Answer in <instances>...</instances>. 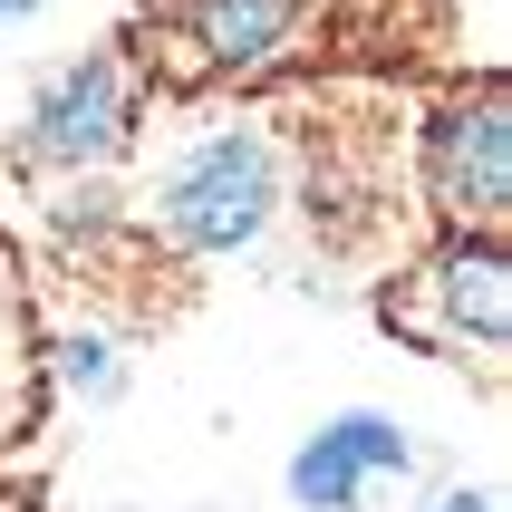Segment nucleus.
Segmentation results:
<instances>
[{"label": "nucleus", "instance_id": "obj_1", "mask_svg": "<svg viewBox=\"0 0 512 512\" xmlns=\"http://www.w3.org/2000/svg\"><path fill=\"white\" fill-rule=\"evenodd\" d=\"M310 29L319 0H145L136 39H116V49L165 97H203V87L271 78L290 49H310Z\"/></svg>", "mask_w": 512, "mask_h": 512}, {"label": "nucleus", "instance_id": "obj_2", "mask_svg": "<svg viewBox=\"0 0 512 512\" xmlns=\"http://www.w3.org/2000/svg\"><path fill=\"white\" fill-rule=\"evenodd\" d=\"M387 339L426 348V358H474L484 387H503V348H512V252L484 232H445L406 281L377 290Z\"/></svg>", "mask_w": 512, "mask_h": 512}, {"label": "nucleus", "instance_id": "obj_3", "mask_svg": "<svg viewBox=\"0 0 512 512\" xmlns=\"http://www.w3.org/2000/svg\"><path fill=\"white\" fill-rule=\"evenodd\" d=\"M281 203V145L261 126H213L155 174V232L184 252H252Z\"/></svg>", "mask_w": 512, "mask_h": 512}, {"label": "nucleus", "instance_id": "obj_4", "mask_svg": "<svg viewBox=\"0 0 512 512\" xmlns=\"http://www.w3.org/2000/svg\"><path fill=\"white\" fill-rule=\"evenodd\" d=\"M416 174H426V213L445 232H484L503 242L512 223V97L493 68H474L464 87H445L416 136Z\"/></svg>", "mask_w": 512, "mask_h": 512}, {"label": "nucleus", "instance_id": "obj_5", "mask_svg": "<svg viewBox=\"0 0 512 512\" xmlns=\"http://www.w3.org/2000/svg\"><path fill=\"white\" fill-rule=\"evenodd\" d=\"M290 503L300 512H416L426 503V445L397 416L348 406L290 455Z\"/></svg>", "mask_w": 512, "mask_h": 512}, {"label": "nucleus", "instance_id": "obj_6", "mask_svg": "<svg viewBox=\"0 0 512 512\" xmlns=\"http://www.w3.org/2000/svg\"><path fill=\"white\" fill-rule=\"evenodd\" d=\"M136 116H145L136 58L126 49H87L68 78L39 87V107H29V126H20V165L29 174H87V165H107V155H126Z\"/></svg>", "mask_w": 512, "mask_h": 512}, {"label": "nucleus", "instance_id": "obj_7", "mask_svg": "<svg viewBox=\"0 0 512 512\" xmlns=\"http://www.w3.org/2000/svg\"><path fill=\"white\" fill-rule=\"evenodd\" d=\"M39 397H49V368H39V310H29V271L0 232V455L29 445L39 426Z\"/></svg>", "mask_w": 512, "mask_h": 512}, {"label": "nucleus", "instance_id": "obj_8", "mask_svg": "<svg viewBox=\"0 0 512 512\" xmlns=\"http://www.w3.org/2000/svg\"><path fill=\"white\" fill-rule=\"evenodd\" d=\"M58 368H68V387H78V397H116V348L97 339V329L58 348Z\"/></svg>", "mask_w": 512, "mask_h": 512}, {"label": "nucleus", "instance_id": "obj_9", "mask_svg": "<svg viewBox=\"0 0 512 512\" xmlns=\"http://www.w3.org/2000/svg\"><path fill=\"white\" fill-rule=\"evenodd\" d=\"M416 512H503V503H493V493H464V484H455V493H435V503H416Z\"/></svg>", "mask_w": 512, "mask_h": 512}, {"label": "nucleus", "instance_id": "obj_10", "mask_svg": "<svg viewBox=\"0 0 512 512\" xmlns=\"http://www.w3.org/2000/svg\"><path fill=\"white\" fill-rule=\"evenodd\" d=\"M29 10H39V0H0V29H10V20H29Z\"/></svg>", "mask_w": 512, "mask_h": 512}, {"label": "nucleus", "instance_id": "obj_11", "mask_svg": "<svg viewBox=\"0 0 512 512\" xmlns=\"http://www.w3.org/2000/svg\"><path fill=\"white\" fill-rule=\"evenodd\" d=\"M0 512H39V493H0Z\"/></svg>", "mask_w": 512, "mask_h": 512}]
</instances>
